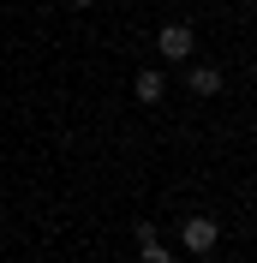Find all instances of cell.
Wrapping results in <instances>:
<instances>
[{
  "mask_svg": "<svg viewBox=\"0 0 257 263\" xmlns=\"http://www.w3.org/2000/svg\"><path fill=\"white\" fill-rule=\"evenodd\" d=\"M215 90H222V72H215V66H192V96H215Z\"/></svg>",
  "mask_w": 257,
  "mask_h": 263,
  "instance_id": "cell-4",
  "label": "cell"
},
{
  "mask_svg": "<svg viewBox=\"0 0 257 263\" xmlns=\"http://www.w3.org/2000/svg\"><path fill=\"white\" fill-rule=\"evenodd\" d=\"M66 6H96V0H66Z\"/></svg>",
  "mask_w": 257,
  "mask_h": 263,
  "instance_id": "cell-6",
  "label": "cell"
},
{
  "mask_svg": "<svg viewBox=\"0 0 257 263\" xmlns=\"http://www.w3.org/2000/svg\"><path fill=\"white\" fill-rule=\"evenodd\" d=\"M132 96L144 102V108H156V102L168 96V78H161L156 66H144V72H138V78H132Z\"/></svg>",
  "mask_w": 257,
  "mask_h": 263,
  "instance_id": "cell-3",
  "label": "cell"
},
{
  "mask_svg": "<svg viewBox=\"0 0 257 263\" xmlns=\"http://www.w3.org/2000/svg\"><path fill=\"white\" fill-rule=\"evenodd\" d=\"M192 48H197L192 24H168V30L156 36V54H161V60H192Z\"/></svg>",
  "mask_w": 257,
  "mask_h": 263,
  "instance_id": "cell-2",
  "label": "cell"
},
{
  "mask_svg": "<svg viewBox=\"0 0 257 263\" xmlns=\"http://www.w3.org/2000/svg\"><path fill=\"white\" fill-rule=\"evenodd\" d=\"M138 263H174V251H161V239H150V246H144V257H138Z\"/></svg>",
  "mask_w": 257,
  "mask_h": 263,
  "instance_id": "cell-5",
  "label": "cell"
},
{
  "mask_svg": "<svg viewBox=\"0 0 257 263\" xmlns=\"http://www.w3.org/2000/svg\"><path fill=\"white\" fill-rule=\"evenodd\" d=\"M215 239H222V228H215L209 215H186V228H179V246L192 251V257H209V251H215Z\"/></svg>",
  "mask_w": 257,
  "mask_h": 263,
  "instance_id": "cell-1",
  "label": "cell"
},
{
  "mask_svg": "<svg viewBox=\"0 0 257 263\" xmlns=\"http://www.w3.org/2000/svg\"><path fill=\"white\" fill-rule=\"evenodd\" d=\"M251 78H257V60H251Z\"/></svg>",
  "mask_w": 257,
  "mask_h": 263,
  "instance_id": "cell-7",
  "label": "cell"
}]
</instances>
